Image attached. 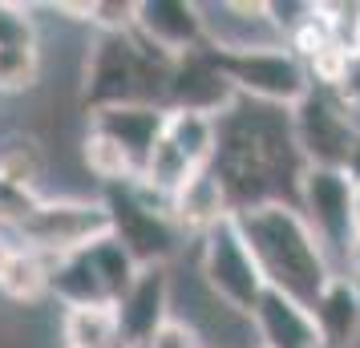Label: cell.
<instances>
[{"label":"cell","mask_w":360,"mask_h":348,"mask_svg":"<svg viewBox=\"0 0 360 348\" xmlns=\"http://www.w3.org/2000/svg\"><path fill=\"white\" fill-rule=\"evenodd\" d=\"M235 219H239V231H243L267 288L311 308L328 288V280L336 276V267H332L324 243L308 227V219L300 215V207L295 202H259V207L239 211Z\"/></svg>","instance_id":"cell-2"},{"label":"cell","mask_w":360,"mask_h":348,"mask_svg":"<svg viewBox=\"0 0 360 348\" xmlns=\"http://www.w3.org/2000/svg\"><path fill=\"white\" fill-rule=\"evenodd\" d=\"M344 267H348V276L360 283V235L352 239V247H348V255H344Z\"/></svg>","instance_id":"cell-27"},{"label":"cell","mask_w":360,"mask_h":348,"mask_svg":"<svg viewBox=\"0 0 360 348\" xmlns=\"http://www.w3.org/2000/svg\"><path fill=\"white\" fill-rule=\"evenodd\" d=\"M292 138L304 166H328V170H348L360 150L352 114L324 85H311V94L292 110Z\"/></svg>","instance_id":"cell-8"},{"label":"cell","mask_w":360,"mask_h":348,"mask_svg":"<svg viewBox=\"0 0 360 348\" xmlns=\"http://www.w3.org/2000/svg\"><path fill=\"white\" fill-rule=\"evenodd\" d=\"M231 215H235L231 195H227L223 179L214 174L211 166L198 170V174H191L186 186L174 191V199H170V219H174V227H179L182 235H195V239H202L211 227H219V223L231 219Z\"/></svg>","instance_id":"cell-14"},{"label":"cell","mask_w":360,"mask_h":348,"mask_svg":"<svg viewBox=\"0 0 360 348\" xmlns=\"http://www.w3.org/2000/svg\"><path fill=\"white\" fill-rule=\"evenodd\" d=\"M198 280L219 308H227L231 316H243L251 324V312L267 292V280H263L235 215L223 219L219 227H211L198 239Z\"/></svg>","instance_id":"cell-5"},{"label":"cell","mask_w":360,"mask_h":348,"mask_svg":"<svg viewBox=\"0 0 360 348\" xmlns=\"http://www.w3.org/2000/svg\"><path fill=\"white\" fill-rule=\"evenodd\" d=\"M89 130L105 134L110 142L122 146V154L130 158L134 174L142 179L150 154L158 146V138L166 130V105H146V101H126V105H105L89 114Z\"/></svg>","instance_id":"cell-11"},{"label":"cell","mask_w":360,"mask_h":348,"mask_svg":"<svg viewBox=\"0 0 360 348\" xmlns=\"http://www.w3.org/2000/svg\"><path fill=\"white\" fill-rule=\"evenodd\" d=\"M49 296L61 299L65 308H77V304H110L105 288H101V280L94 276V267H89V259H85L82 251H77V255L53 259Z\"/></svg>","instance_id":"cell-19"},{"label":"cell","mask_w":360,"mask_h":348,"mask_svg":"<svg viewBox=\"0 0 360 348\" xmlns=\"http://www.w3.org/2000/svg\"><path fill=\"white\" fill-rule=\"evenodd\" d=\"M352 191L356 179L348 170H328V166H304L300 186H295V207L308 219V227L316 231V239L324 243V251L332 255H348L356 227H352Z\"/></svg>","instance_id":"cell-9"},{"label":"cell","mask_w":360,"mask_h":348,"mask_svg":"<svg viewBox=\"0 0 360 348\" xmlns=\"http://www.w3.org/2000/svg\"><path fill=\"white\" fill-rule=\"evenodd\" d=\"M29 49H41L33 8L0 0V53H29Z\"/></svg>","instance_id":"cell-23"},{"label":"cell","mask_w":360,"mask_h":348,"mask_svg":"<svg viewBox=\"0 0 360 348\" xmlns=\"http://www.w3.org/2000/svg\"><path fill=\"white\" fill-rule=\"evenodd\" d=\"M352 227L360 235V179H356V191H352Z\"/></svg>","instance_id":"cell-28"},{"label":"cell","mask_w":360,"mask_h":348,"mask_svg":"<svg viewBox=\"0 0 360 348\" xmlns=\"http://www.w3.org/2000/svg\"><path fill=\"white\" fill-rule=\"evenodd\" d=\"M219 73L231 82V89L243 101H259L271 110L292 114L300 101L311 94V73L288 45H267V49H243V53H214Z\"/></svg>","instance_id":"cell-6"},{"label":"cell","mask_w":360,"mask_h":348,"mask_svg":"<svg viewBox=\"0 0 360 348\" xmlns=\"http://www.w3.org/2000/svg\"><path fill=\"white\" fill-rule=\"evenodd\" d=\"M13 231L25 247L61 259V255H77L89 243H98L101 235H110V219H105L101 199H45L41 195L37 207Z\"/></svg>","instance_id":"cell-7"},{"label":"cell","mask_w":360,"mask_h":348,"mask_svg":"<svg viewBox=\"0 0 360 348\" xmlns=\"http://www.w3.org/2000/svg\"><path fill=\"white\" fill-rule=\"evenodd\" d=\"M61 344L65 348H122L114 304H77L61 312Z\"/></svg>","instance_id":"cell-17"},{"label":"cell","mask_w":360,"mask_h":348,"mask_svg":"<svg viewBox=\"0 0 360 348\" xmlns=\"http://www.w3.org/2000/svg\"><path fill=\"white\" fill-rule=\"evenodd\" d=\"M328 94L340 101L348 114H360V57L356 53H348V61L340 65L336 82L328 85Z\"/></svg>","instance_id":"cell-25"},{"label":"cell","mask_w":360,"mask_h":348,"mask_svg":"<svg viewBox=\"0 0 360 348\" xmlns=\"http://www.w3.org/2000/svg\"><path fill=\"white\" fill-rule=\"evenodd\" d=\"M37 199H41L37 191H25V186H13V183L0 179V223L4 227H17L20 219L37 207Z\"/></svg>","instance_id":"cell-26"},{"label":"cell","mask_w":360,"mask_h":348,"mask_svg":"<svg viewBox=\"0 0 360 348\" xmlns=\"http://www.w3.org/2000/svg\"><path fill=\"white\" fill-rule=\"evenodd\" d=\"M352 122H356V134H360V114H352Z\"/></svg>","instance_id":"cell-31"},{"label":"cell","mask_w":360,"mask_h":348,"mask_svg":"<svg viewBox=\"0 0 360 348\" xmlns=\"http://www.w3.org/2000/svg\"><path fill=\"white\" fill-rule=\"evenodd\" d=\"M45 170V154L33 134H13L0 142V179L25 191H37V179Z\"/></svg>","instance_id":"cell-21"},{"label":"cell","mask_w":360,"mask_h":348,"mask_svg":"<svg viewBox=\"0 0 360 348\" xmlns=\"http://www.w3.org/2000/svg\"><path fill=\"white\" fill-rule=\"evenodd\" d=\"M352 53L360 57V25H356V37H352Z\"/></svg>","instance_id":"cell-29"},{"label":"cell","mask_w":360,"mask_h":348,"mask_svg":"<svg viewBox=\"0 0 360 348\" xmlns=\"http://www.w3.org/2000/svg\"><path fill=\"white\" fill-rule=\"evenodd\" d=\"M122 348H146L150 336L170 320V271L166 267H142L130 292L114 304Z\"/></svg>","instance_id":"cell-12"},{"label":"cell","mask_w":360,"mask_h":348,"mask_svg":"<svg viewBox=\"0 0 360 348\" xmlns=\"http://www.w3.org/2000/svg\"><path fill=\"white\" fill-rule=\"evenodd\" d=\"M311 316L324 348H348L360 336V283L348 271H336L311 304Z\"/></svg>","instance_id":"cell-15"},{"label":"cell","mask_w":360,"mask_h":348,"mask_svg":"<svg viewBox=\"0 0 360 348\" xmlns=\"http://www.w3.org/2000/svg\"><path fill=\"white\" fill-rule=\"evenodd\" d=\"M82 255L89 259L94 276L101 280V288H105L110 304H117V299L126 296V292H130V283L138 280V271H142V267L134 264V255L117 243L114 235H101L98 243H89Z\"/></svg>","instance_id":"cell-20"},{"label":"cell","mask_w":360,"mask_h":348,"mask_svg":"<svg viewBox=\"0 0 360 348\" xmlns=\"http://www.w3.org/2000/svg\"><path fill=\"white\" fill-rule=\"evenodd\" d=\"M82 158H85V166H89V174H94L101 186L138 183V174H134L130 158L122 154V146H117V142H110V138H105V134H98V130H85Z\"/></svg>","instance_id":"cell-22"},{"label":"cell","mask_w":360,"mask_h":348,"mask_svg":"<svg viewBox=\"0 0 360 348\" xmlns=\"http://www.w3.org/2000/svg\"><path fill=\"white\" fill-rule=\"evenodd\" d=\"M255 348H259V344H255Z\"/></svg>","instance_id":"cell-32"},{"label":"cell","mask_w":360,"mask_h":348,"mask_svg":"<svg viewBox=\"0 0 360 348\" xmlns=\"http://www.w3.org/2000/svg\"><path fill=\"white\" fill-rule=\"evenodd\" d=\"M146 348H211V340H207V332L198 328L195 320H179V316H170L162 328L150 336Z\"/></svg>","instance_id":"cell-24"},{"label":"cell","mask_w":360,"mask_h":348,"mask_svg":"<svg viewBox=\"0 0 360 348\" xmlns=\"http://www.w3.org/2000/svg\"><path fill=\"white\" fill-rule=\"evenodd\" d=\"M211 170L227 186L235 215L259 202H295L304 158L292 138V114L239 98L219 117Z\"/></svg>","instance_id":"cell-1"},{"label":"cell","mask_w":360,"mask_h":348,"mask_svg":"<svg viewBox=\"0 0 360 348\" xmlns=\"http://www.w3.org/2000/svg\"><path fill=\"white\" fill-rule=\"evenodd\" d=\"M130 33L170 61H182L191 53L207 49L202 8L195 0H138L130 17Z\"/></svg>","instance_id":"cell-10"},{"label":"cell","mask_w":360,"mask_h":348,"mask_svg":"<svg viewBox=\"0 0 360 348\" xmlns=\"http://www.w3.org/2000/svg\"><path fill=\"white\" fill-rule=\"evenodd\" d=\"M251 332H255L259 348H324L311 308L276 288H267L259 296L255 312H251Z\"/></svg>","instance_id":"cell-13"},{"label":"cell","mask_w":360,"mask_h":348,"mask_svg":"<svg viewBox=\"0 0 360 348\" xmlns=\"http://www.w3.org/2000/svg\"><path fill=\"white\" fill-rule=\"evenodd\" d=\"M162 138L174 142L195 170H207L214 162V150H219V117L198 114V110H166Z\"/></svg>","instance_id":"cell-18"},{"label":"cell","mask_w":360,"mask_h":348,"mask_svg":"<svg viewBox=\"0 0 360 348\" xmlns=\"http://www.w3.org/2000/svg\"><path fill=\"white\" fill-rule=\"evenodd\" d=\"M8 247H13V243H4V239H0V264H4V255H8Z\"/></svg>","instance_id":"cell-30"},{"label":"cell","mask_w":360,"mask_h":348,"mask_svg":"<svg viewBox=\"0 0 360 348\" xmlns=\"http://www.w3.org/2000/svg\"><path fill=\"white\" fill-rule=\"evenodd\" d=\"M101 207L110 219V235L134 255L138 267H166L179 255L186 235L170 219V202L142 183L101 186Z\"/></svg>","instance_id":"cell-4"},{"label":"cell","mask_w":360,"mask_h":348,"mask_svg":"<svg viewBox=\"0 0 360 348\" xmlns=\"http://www.w3.org/2000/svg\"><path fill=\"white\" fill-rule=\"evenodd\" d=\"M174 65L162 53L142 45L138 37L126 33H98L94 45L85 49V73H82V105L105 110V105H126V101H146V105H166Z\"/></svg>","instance_id":"cell-3"},{"label":"cell","mask_w":360,"mask_h":348,"mask_svg":"<svg viewBox=\"0 0 360 348\" xmlns=\"http://www.w3.org/2000/svg\"><path fill=\"white\" fill-rule=\"evenodd\" d=\"M49 255L25 247V243H13L4 264H0V296L13 299V304H37V299L49 296Z\"/></svg>","instance_id":"cell-16"}]
</instances>
